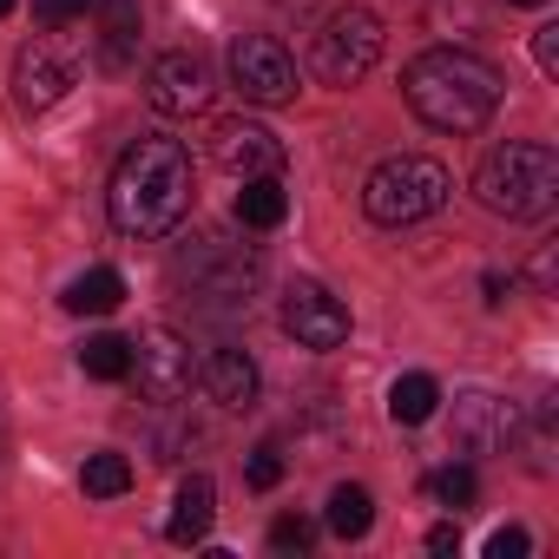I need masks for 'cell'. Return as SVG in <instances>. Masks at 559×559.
I'll use <instances>...</instances> for the list:
<instances>
[{"mask_svg": "<svg viewBox=\"0 0 559 559\" xmlns=\"http://www.w3.org/2000/svg\"><path fill=\"white\" fill-rule=\"evenodd\" d=\"M500 93H507L500 67H487V60L467 53V47H428V53H415L408 73H402L408 112H415L421 126H435V132H480V126L493 119Z\"/></svg>", "mask_w": 559, "mask_h": 559, "instance_id": "obj_1", "label": "cell"}, {"mask_svg": "<svg viewBox=\"0 0 559 559\" xmlns=\"http://www.w3.org/2000/svg\"><path fill=\"white\" fill-rule=\"evenodd\" d=\"M106 211L126 237H165L191 211V158L178 139H139L106 191Z\"/></svg>", "mask_w": 559, "mask_h": 559, "instance_id": "obj_2", "label": "cell"}, {"mask_svg": "<svg viewBox=\"0 0 559 559\" xmlns=\"http://www.w3.org/2000/svg\"><path fill=\"white\" fill-rule=\"evenodd\" d=\"M474 198L493 217H546L559 204V152L539 139H507L480 158Z\"/></svg>", "mask_w": 559, "mask_h": 559, "instance_id": "obj_3", "label": "cell"}, {"mask_svg": "<svg viewBox=\"0 0 559 559\" xmlns=\"http://www.w3.org/2000/svg\"><path fill=\"white\" fill-rule=\"evenodd\" d=\"M448 191H454V178H448L441 158H428V152H395V158H382V165L362 178V211H369L376 224L402 230V224L435 217V211L448 204Z\"/></svg>", "mask_w": 559, "mask_h": 559, "instance_id": "obj_4", "label": "cell"}, {"mask_svg": "<svg viewBox=\"0 0 559 559\" xmlns=\"http://www.w3.org/2000/svg\"><path fill=\"white\" fill-rule=\"evenodd\" d=\"M382 47H389L382 14H369V8H336V14L323 21V34H317L310 67H317V80H323V86H356V80H369V73H376Z\"/></svg>", "mask_w": 559, "mask_h": 559, "instance_id": "obj_5", "label": "cell"}, {"mask_svg": "<svg viewBox=\"0 0 559 559\" xmlns=\"http://www.w3.org/2000/svg\"><path fill=\"white\" fill-rule=\"evenodd\" d=\"M132 382H139L145 402H178V395H191V382H198L191 343H185L178 330H165V323L139 330V343H132Z\"/></svg>", "mask_w": 559, "mask_h": 559, "instance_id": "obj_6", "label": "cell"}, {"mask_svg": "<svg viewBox=\"0 0 559 559\" xmlns=\"http://www.w3.org/2000/svg\"><path fill=\"white\" fill-rule=\"evenodd\" d=\"M230 86L250 106H290L297 99V60L270 34H243V40H230Z\"/></svg>", "mask_w": 559, "mask_h": 559, "instance_id": "obj_7", "label": "cell"}, {"mask_svg": "<svg viewBox=\"0 0 559 559\" xmlns=\"http://www.w3.org/2000/svg\"><path fill=\"white\" fill-rule=\"evenodd\" d=\"M211 165L230 171V178H263V171H284V139L257 119H217L211 139H204Z\"/></svg>", "mask_w": 559, "mask_h": 559, "instance_id": "obj_8", "label": "cell"}, {"mask_svg": "<svg viewBox=\"0 0 559 559\" xmlns=\"http://www.w3.org/2000/svg\"><path fill=\"white\" fill-rule=\"evenodd\" d=\"M73 86H80V60H73L67 47H53V40H27V47H21V60H14V99H21L27 112L60 106Z\"/></svg>", "mask_w": 559, "mask_h": 559, "instance_id": "obj_9", "label": "cell"}, {"mask_svg": "<svg viewBox=\"0 0 559 559\" xmlns=\"http://www.w3.org/2000/svg\"><path fill=\"white\" fill-rule=\"evenodd\" d=\"M145 99H152V112H165V119H191V112L211 106V67H204L198 53H158V60L145 67Z\"/></svg>", "mask_w": 559, "mask_h": 559, "instance_id": "obj_10", "label": "cell"}, {"mask_svg": "<svg viewBox=\"0 0 559 559\" xmlns=\"http://www.w3.org/2000/svg\"><path fill=\"white\" fill-rule=\"evenodd\" d=\"M284 330L304 343V349H343L349 343V310H343V297H330L323 284H290L284 290Z\"/></svg>", "mask_w": 559, "mask_h": 559, "instance_id": "obj_11", "label": "cell"}, {"mask_svg": "<svg viewBox=\"0 0 559 559\" xmlns=\"http://www.w3.org/2000/svg\"><path fill=\"white\" fill-rule=\"evenodd\" d=\"M513 435H520L513 402H500V395H487V389L454 395V441H461L467 454H493V448H507Z\"/></svg>", "mask_w": 559, "mask_h": 559, "instance_id": "obj_12", "label": "cell"}, {"mask_svg": "<svg viewBox=\"0 0 559 559\" xmlns=\"http://www.w3.org/2000/svg\"><path fill=\"white\" fill-rule=\"evenodd\" d=\"M211 520H217V487H211V474H185L178 493H171L165 539H171V546H204V539H211Z\"/></svg>", "mask_w": 559, "mask_h": 559, "instance_id": "obj_13", "label": "cell"}, {"mask_svg": "<svg viewBox=\"0 0 559 559\" xmlns=\"http://www.w3.org/2000/svg\"><path fill=\"white\" fill-rule=\"evenodd\" d=\"M198 382H204V395H211L217 408H250V402H257V362H250L243 349H211V356L198 362Z\"/></svg>", "mask_w": 559, "mask_h": 559, "instance_id": "obj_14", "label": "cell"}, {"mask_svg": "<svg viewBox=\"0 0 559 559\" xmlns=\"http://www.w3.org/2000/svg\"><path fill=\"white\" fill-rule=\"evenodd\" d=\"M284 217H290V191H284V178H276V171L243 178V191H237V224H243V230H276Z\"/></svg>", "mask_w": 559, "mask_h": 559, "instance_id": "obj_15", "label": "cell"}, {"mask_svg": "<svg viewBox=\"0 0 559 559\" xmlns=\"http://www.w3.org/2000/svg\"><path fill=\"white\" fill-rule=\"evenodd\" d=\"M119 304H126V276L112 263H99V270H86V276L67 284V310L73 317H112Z\"/></svg>", "mask_w": 559, "mask_h": 559, "instance_id": "obj_16", "label": "cell"}, {"mask_svg": "<svg viewBox=\"0 0 559 559\" xmlns=\"http://www.w3.org/2000/svg\"><path fill=\"white\" fill-rule=\"evenodd\" d=\"M93 8H99V60L126 67L139 47V0H93Z\"/></svg>", "mask_w": 559, "mask_h": 559, "instance_id": "obj_17", "label": "cell"}, {"mask_svg": "<svg viewBox=\"0 0 559 559\" xmlns=\"http://www.w3.org/2000/svg\"><path fill=\"white\" fill-rule=\"evenodd\" d=\"M435 408H441V382H435V376H402V382L389 389V421H402V428L435 421Z\"/></svg>", "mask_w": 559, "mask_h": 559, "instance_id": "obj_18", "label": "cell"}, {"mask_svg": "<svg viewBox=\"0 0 559 559\" xmlns=\"http://www.w3.org/2000/svg\"><path fill=\"white\" fill-rule=\"evenodd\" d=\"M323 520H330V533H336V539H362V533L376 526V500H369V487H336Z\"/></svg>", "mask_w": 559, "mask_h": 559, "instance_id": "obj_19", "label": "cell"}, {"mask_svg": "<svg viewBox=\"0 0 559 559\" xmlns=\"http://www.w3.org/2000/svg\"><path fill=\"white\" fill-rule=\"evenodd\" d=\"M80 369H86L93 382H126V376H132V343H126V336H86Z\"/></svg>", "mask_w": 559, "mask_h": 559, "instance_id": "obj_20", "label": "cell"}, {"mask_svg": "<svg viewBox=\"0 0 559 559\" xmlns=\"http://www.w3.org/2000/svg\"><path fill=\"white\" fill-rule=\"evenodd\" d=\"M80 487H86L93 500H119V493L132 487V461H126V454H112V448H99V454H86Z\"/></svg>", "mask_w": 559, "mask_h": 559, "instance_id": "obj_21", "label": "cell"}, {"mask_svg": "<svg viewBox=\"0 0 559 559\" xmlns=\"http://www.w3.org/2000/svg\"><path fill=\"white\" fill-rule=\"evenodd\" d=\"M310 546H317V520H304V513L270 520V552H310Z\"/></svg>", "mask_w": 559, "mask_h": 559, "instance_id": "obj_22", "label": "cell"}, {"mask_svg": "<svg viewBox=\"0 0 559 559\" xmlns=\"http://www.w3.org/2000/svg\"><path fill=\"white\" fill-rule=\"evenodd\" d=\"M284 467H290V461H284V448H276V441H257V448H250V461H243V480H250L257 493H270L276 480H284Z\"/></svg>", "mask_w": 559, "mask_h": 559, "instance_id": "obj_23", "label": "cell"}, {"mask_svg": "<svg viewBox=\"0 0 559 559\" xmlns=\"http://www.w3.org/2000/svg\"><path fill=\"white\" fill-rule=\"evenodd\" d=\"M428 493H435L441 507H474V493H480V480H474V467H441V474L428 480Z\"/></svg>", "mask_w": 559, "mask_h": 559, "instance_id": "obj_24", "label": "cell"}, {"mask_svg": "<svg viewBox=\"0 0 559 559\" xmlns=\"http://www.w3.org/2000/svg\"><path fill=\"white\" fill-rule=\"evenodd\" d=\"M93 8V0H34V21L40 27H67V21H80Z\"/></svg>", "mask_w": 559, "mask_h": 559, "instance_id": "obj_25", "label": "cell"}, {"mask_svg": "<svg viewBox=\"0 0 559 559\" xmlns=\"http://www.w3.org/2000/svg\"><path fill=\"white\" fill-rule=\"evenodd\" d=\"M533 539H526V526H500L493 539H487V559H520Z\"/></svg>", "mask_w": 559, "mask_h": 559, "instance_id": "obj_26", "label": "cell"}, {"mask_svg": "<svg viewBox=\"0 0 559 559\" xmlns=\"http://www.w3.org/2000/svg\"><path fill=\"white\" fill-rule=\"evenodd\" d=\"M533 60H539V73H559V27L533 34Z\"/></svg>", "mask_w": 559, "mask_h": 559, "instance_id": "obj_27", "label": "cell"}, {"mask_svg": "<svg viewBox=\"0 0 559 559\" xmlns=\"http://www.w3.org/2000/svg\"><path fill=\"white\" fill-rule=\"evenodd\" d=\"M454 546H461V526H454V520H441V526L428 533V552H454Z\"/></svg>", "mask_w": 559, "mask_h": 559, "instance_id": "obj_28", "label": "cell"}, {"mask_svg": "<svg viewBox=\"0 0 559 559\" xmlns=\"http://www.w3.org/2000/svg\"><path fill=\"white\" fill-rule=\"evenodd\" d=\"M552 263H559V257H552V243H546V250L533 257V284H539L546 297H552Z\"/></svg>", "mask_w": 559, "mask_h": 559, "instance_id": "obj_29", "label": "cell"}, {"mask_svg": "<svg viewBox=\"0 0 559 559\" xmlns=\"http://www.w3.org/2000/svg\"><path fill=\"white\" fill-rule=\"evenodd\" d=\"M480 290H487V304H507V290H513V276H500V270H487V276H480Z\"/></svg>", "mask_w": 559, "mask_h": 559, "instance_id": "obj_30", "label": "cell"}, {"mask_svg": "<svg viewBox=\"0 0 559 559\" xmlns=\"http://www.w3.org/2000/svg\"><path fill=\"white\" fill-rule=\"evenodd\" d=\"M8 14H14V0H0V21H8Z\"/></svg>", "mask_w": 559, "mask_h": 559, "instance_id": "obj_31", "label": "cell"}, {"mask_svg": "<svg viewBox=\"0 0 559 559\" xmlns=\"http://www.w3.org/2000/svg\"><path fill=\"white\" fill-rule=\"evenodd\" d=\"M513 8H546V0H513Z\"/></svg>", "mask_w": 559, "mask_h": 559, "instance_id": "obj_32", "label": "cell"}, {"mask_svg": "<svg viewBox=\"0 0 559 559\" xmlns=\"http://www.w3.org/2000/svg\"><path fill=\"white\" fill-rule=\"evenodd\" d=\"M0 454H8V421H0Z\"/></svg>", "mask_w": 559, "mask_h": 559, "instance_id": "obj_33", "label": "cell"}]
</instances>
